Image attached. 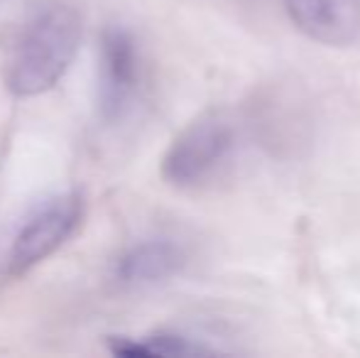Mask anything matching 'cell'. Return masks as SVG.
Returning <instances> with one entry per match:
<instances>
[{
    "label": "cell",
    "instance_id": "1",
    "mask_svg": "<svg viewBox=\"0 0 360 358\" xmlns=\"http://www.w3.org/2000/svg\"><path fill=\"white\" fill-rule=\"evenodd\" d=\"M81 13L67 0L37 5L5 59V84L15 96H39L57 87L81 44Z\"/></svg>",
    "mask_w": 360,
    "mask_h": 358
},
{
    "label": "cell",
    "instance_id": "2",
    "mask_svg": "<svg viewBox=\"0 0 360 358\" xmlns=\"http://www.w3.org/2000/svg\"><path fill=\"white\" fill-rule=\"evenodd\" d=\"M236 148V128L221 113L189 123L162 158V177L172 186L191 189L209 181Z\"/></svg>",
    "mask_w": 360,
    "mask_h": 358
},
{
    "label": "cell",
    "instance_id": "3",
    "mask_svg": "<svg viewBox=\"0 0 360 358\" xmlns=\"http://www.w3.org/2000/svg\"><path fill=\"white\" fill-rule=\"evenodd\" d=\"M84 219V199L76 191L49 196L30 211L5 255V272L20 277L44 263L76 234Z\"/></svg>",
    "mask_w": 360,
    "mask_h": 358
},
{
    "label": "cell",
    "instance_id": "4",
    "mask_svg": "<svg viewBox=\"0 0 360 358\" xmlns=\"http://www.w3.org/2000/svg\"><path fill=\"white\" fill-rule=\"evenodd\" d=\"M140 89V52L125 27H105L98 52V110L105 123H118Z\"/></svg>",
    "mask_w": 360,
    "mask_h": 358
},
{
    "label": "cell",
    "instance_id": "5",
    "mask_svg": "<svg viewBox=\"0 0 360 358\" xmlns=\"http://www.w3.org/2000/svg\"><path fill=\"white\" fill-rule=\"evenodd\" d=\"M292 23L328 47H348L360 37V0H285Z\"/></svg>",
    "mask_w": 360,
    "mask_h": 358
},
{
    "label": "cell",
    "instance_id": "6",
    "mask_svg": "<svg viewBox=\"0 0 360 358\" xmlns=\"http://www.w3.org/2000/svg\"><path fill=\"white\" fill-rule=\"evenodd\" d=\"M186 265V253L169 238H150L130 245L115 260V280L125 287L160 285L179 275Z\"/></svg>",
    "mask_w": 360,
    "mask_h": 358
},
{
    "label": "cell",
    "instance_id": "7",
    "mask_svg": "<svg viewBox=\"0 0 360 358\" xmlns=\"http://www.w3.org/2000/svg\"><path fill=\"white\" fill-rule=\"evenodd\" d=\"M108 351L118 358H184V356H206L214 354L209 346L194 344L176 334H155V336H108Z\"/></svg>",
    "mask_w": 360,
    "mask_h": 358
}]
</instances>
